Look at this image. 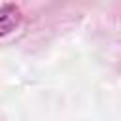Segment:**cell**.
<instances>
[{
  "mask_svg": "<svg viewBox=\"0 0 121 121\" xmlns=\"http://www.w3.org/2000/svg\"><path fill=\"white\" fill-rule=\"evenodd\" d=\"M21 19V11L15 4H6L0 8V36L8 34Z\"/></svg>",
  "mask_w": 121,
  "mask_h": 121,
  "instance_id": "cell-1",
  "label": "cell"
}]
</instances>
